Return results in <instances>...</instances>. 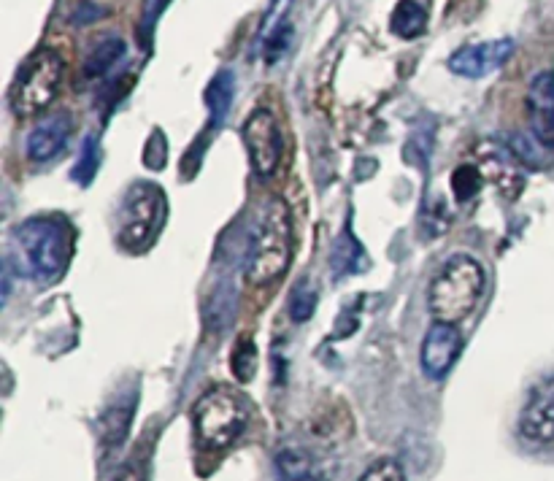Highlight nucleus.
Wrapping results in <instances>:
<instances>
[{
  "instance_id": "obj_5",
  "label": "nucleus",
  "mask_w": 554,
  "mask_h": 481,
  "mask_svg": "<svg viewBox=\"0 0 554 481\" xmlns=\"http://www.w3.org/2000/svg\"><path fill=\"white\" fill-rule=\"evenodd\" d=\"M165 222V195L152 182H136L125 192L117 214V241L128 252H144Z\"/></svg>"
},
{
  "instance_id": "obj_22",
  "label": "nucleus",
  "mask_w": 554,
  "mask_h": 481,
  "mask_svg": "<svg viewBox=\"0 0 554 481\" xmlns=\"http://www.w3.org/2000/svg\"><path fill=\"white\" fill-rule=\"evenodd\" d=\"M360 481H406V473L395 460H379L360 476Z\"/></svg>"
},
{
  "instance_id": "obj_17",
  "label": "nucleus",
  "mask_w": 554,
  "mask_h": 481,
  "mask_svg": "<svg viewBox=\"0 0 554 481\" xmlns=\"http://www.w3.org/2000/svg\"><path fill=\"white\" fill-rule=\"evenodd\" d=\"M427 28V11L417 0H400L390 17V30L398 38H419Z\"/></svg>"
},
{
  "instance_id": "obj_16",
  "label": "nucleus",
  "mask_w": 554,
  "mask_h": 481,
  "mask_svg": "<svg viewBox=\"0 0 554 481\" xmlns=\"http://www.w3.org/2000/svg\"><path fill=\"white\" fill-rule=\"evenodd\" d=\"M125 52H128V46H125L122 38H103V41H98V44L92 46V52L87 55V60H84V76H87V79L106 76L109 71H114V65L125 57Z\"/></svg>"
},
{
  "instance_id": "obj_21",
  "label": "nucleus",
  "mask_w": 554,
  "mask_h": 481,
  "mask_svg": "<svg viewBox=\"0 0 554 481\" xmlns=\"http://www.w3.org/2000/svg\"><path fill=\"white\" fill-rule=\"evenodd\" d=\"M257 371V349L255 344L246 338L236 346V354H233V373H236L241 382H249Z\"/></svg>"
},
{
  "instance_id": "obj_6",
  "label": "nucleus",
  "mask_w": 554,
  "mask_h": 481,
  "mask_svg": "<svg viewBox=\"0 0 554 481\" xmlns=\"http://www.w3.org/2000/svg\"><path fill=\"white\" fill-rule=\"evenodd\" d=\"M192 422H195L198 438L209 449H228L246 430L249 409L241 395L228 387H214L200 395L192 409Z\"/></svg>"
},
{
  "instance_id": "obj_13",
  "label": "nucleus",
  "mask_w": 554,
  "mask_h": 481,
  "mask_svg": "<svg viewBox=\"0 0 554 481\" xmlns=\"http://www.w3.org/2000/svg\"><path fill=\"white\" fill-rule=\"evenodd\" d=\"M73 133V119L71 114H52L38 122L36 128L30 130L28 144H25V152L33 163H46L55 155H60L68 144V138Z\"/></svg>"
},
{
  "instance_id": "obj_8",
  "label": "nucleus",
  "mask_w": 554,
  "mask_h": 481,
  "mask_svg": "<svg viewBox=\"0 0 554 481\" xmlns=\"http://www.w3.org/2000/svg\"><path fill=\"white\" fill-rule=\"evenodd\" d=\"M241 138H244L246 152H249V163L252 171L260 179H268L279 171L282 165V128L268 109H257L246 117L244 128H241Z\"/></svg>"
},
{
  "instance_id": "obj_1",
  "label": "nucleus",
  "mask_w": 554,
  "mask_h": 481,
  "mask_svg": "<svg viewBox=\"0 0 554 481\" xmlns=\"http://www.w3.org/2000/svg\"><path fill=\"white\" fill-rule=\"evenodd\" d=\"M71 225L60 217H33L14 230L19 271L36 282L60 279L71 257Z\"/></svg>"
},
{
  "instance_id": "obj_2",
  "label": "nucleus",
  "mask_w": 554,
  "mask_h": 481,
  "mask_svg": "<svg viewBox=\"0 0 554 481\" xmlns=\"http://www.w3.org/2000/svg\"><path fill=\"white\" fill-rule=\"evenodd\" d=\"M292 260V217L282 198H273L257 222L249 241L246 279L255 287H268L282 279Z\"/></svg>"
},
{
  "instance_id": "obj_11",
  "label": "nucleus",
  "mask_w": 554,
  "mask_h": 481,
  "mask_svg": "<svg viewBox=\"0 0 554 481\" xmlns=\"http://www.w3.org/2000/svg\"><path fill=\"white\" fill-rule=\"evenodd\" d=\"M519 436L538 446L554 444V373L527 392L519 414Z\"/></svg>"
},
{
  "instance_id": "obj_14",
  "label": "nucleus",
  "mask_w": 554,
  "mask_h": 481,
  "mask_svg": "<svg viewBox=\"0 0 554 481\" xmlns=\"http://www.w3.org/2000/svg\"><path fill=\"white\" fill-rule=\"evenodd\" d=\"M133 411H136V400H119L100 419V446L109 449V454L119 452L125 441H128L130 425H133Z\"/></svg>"
},
{
  "instance_id": "obj_9",
  "label": "nucleus",
  "mask_w": 554,
  "mask_h": 481,
  "mask_svg": "<svg viewBox=\"0 0 554 481\" xmlns=\"http://www.w3.org/2000/svg\"><path fill=\"white\" fill-rule=\"evenodd\" d=\"M279 481H333L336 460L311 444H284L276 452Z\"/></svg>"
},
{
  "instance_id": "obj_20",
  "label": "nucleus",
  "mask_w": 554,
  "mask_h": 481,
  "mask_svg": "<svg viewBox=\"0 0 554 481\" xmlns=\"http://www.w3.org/2000/svg\"><path fill=\"white\" fill-rule=\"evenodd\" d=\"M317 290H314V284L311 282H298L295 284V290L290 295V319L292 322H309L314 317V311H317Z\"/></svg>"
},
{
  "instance_id": "obj_7",
  "label": "nucleus",
  "mask_w": 554,
  "mask_h": 481,
  "mask_svg": "<svg viewBox=\"0 0 554 481\" xmlns=\"http://www.w3.org/2000/svg\"><path fill=\"white\" fill-rule=\"evenodd\" d=\"M527 125L530 136L514 141L517 155L533 165L554 163V71L536 73L527 87Z\"/></svg>"
},
{
  "instance_id": "obj_18",
  "label": "nucleus",
  "mask_w": 554,
  "mask_h": 481,
  "mask_svg": "<svg viewBox=\"0 0 554 481\" xmlns=\"http://www.w3.org/2000/svg\"><path fill=\"white\" fill-rule=\"evenodd\" d=\"M368 260L363 255V246L357 244L352 233L346 230L344 236L338 238L336 249H333V273H336V279H341L344 273H349V268H355V271H363Z\"/></svg>"
},
{
  "instance_id": "obj_15",
  "label": "nucleus",
  "mask_w": 554,
  "mask_h": 481,
  "mask_svg": "<svg viewBox=\"0 0 554 481\" xmlns=\"http://www.w3.org/2000/svg\"><path fill=\"white\" fill-rule=\"evenodd\" d=\"M233 95H236V76L230 71H219L206 87V106H209V130H219L225 125V119L233 106Z\"/></svg>"
},
{
  "instance_id": "obj_19",
  "label": "nucleus",
  "mask_w": 554,
  "mask_h": 481,
  "mask_svg": "<svg viewBox=\"0 0 554 481\" xmlns=\"http://www.w3.org/2000/svg\"><path fill=\"white\" fill-rule=\"evenodd\" d=\"M100 144L95 136H87L82 141V149H79V157H76V165H73L71 171V179L76 184H82V187H87V184L95 179V173H98L100 168Z\"/></svg>"
},
{
  "instance_id": "obj_12",
  "label": "nucleus",
  "mask_w": 554,
  "mask_h": 481,
  "mask_svg": "<svg viewBox=\"0 0 554 481\" xmlns=\"http://www.w3.org/2000/svg\"><path fill=\"white\" fill-rule=\"evenodd\" d=\"M460 352H463V336H460L457 325L433 322L425 341H422V354H419L422 371L430 379H444L460 360Z\"/></svg>"
},
{
  "instance_id": "obj_3",
  "label": "nucleus",
  "mask_w": 554,
  "mask_h": 481,
  "mask_svg": "<svg viewBox=\"0 0 554 481\" xmlns=\"http://www.w3.org/2000/svg\"><path fill=\"white\" fill-rule=\"evenodd\" d=\"M484 290V268L471 255L449 257L430 282L427 306L436 322L457 325L471 317Z\"/></svg>"
},
{
  "instance_id": "obj_10",
  "label": "nucleus",
  "mask_w": 554,
  "mask_h": 481,
  "mask_svg": "<svg viewBox=\"0 0 554 481\" xmlns=\"http://www.w3.org/2000/svg\"><path fill=\"white\" fill-rule=\"evenodd\" d=\"M517 49L514 38H495V41H482V44L460 46L455 55L449 57V71L463 76V79H484L492 71H500L509 63Z\"/></svg>"
},
{
  "instance_id": "obj_4",
  "label": "nucleus",
  "mask_w": 554,
  "mask_h": 481,
  "mask_svg": "<svg viewBox=\"0 0 554 481\" xmlns=\"http://www.w3.org/2000/svg\"><path fill=\"white\" fill-rule=\"evenodd\" d=\"M65 76V60L55 49H38L19 68L17 79L11 84L9 106L17 117H38L55 103L60 84Z\"/></svg>"
},
{
  "instance_id": "obj_23",
  "label": "nucleus",
  "mask_w": 554,
  "mask_h": 481,
  "mask_svg": "<svg viewBox=\"0 0 554 481\" xmlns=\"http://www.w3.org/2000/svg\"><path fill=\"white\" fill-rule=\"evenodd\" d=\"M114 481H149V476H146V465L141 463V460H130V463H125L122 468H119L117 479Z\"/></svg>"
}]
</instances>
